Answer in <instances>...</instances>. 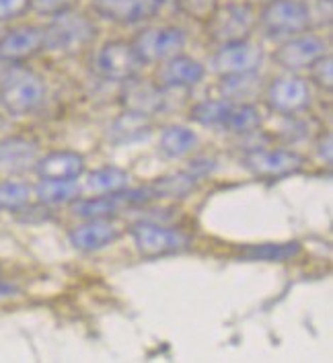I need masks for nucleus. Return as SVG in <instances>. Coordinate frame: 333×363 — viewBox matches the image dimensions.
<instances>
[{"mask_svg":"<svg viewBox=\"0 0 333 363\" xmlns=\"http://www.w3.org/2000/svg\"><path fill=\"white\" fill-rule=\"evenodd\" d=\"M97 38L95 23L75 9L54 15L43 29V48L56 54H77Z\"/></svg>","mask_w":333,"mask_h":363,"instance_id":"f257e3e1","label":"nucleus"},{"mask_svg":"<svg viewBox=\"0 0 333 363\" xmlns=\"http://www.w3.org/2000/svg\"><path fill=\"white\" fill-rule=\"evenodd\" d=\"M45 99V84L33 70L11 64L0 77V103L13 115L33 113Z\"/></svg>","mask_w":333,"mask_h":363,"instance_id":"f03ea898","label":"nucleus"},{"mask_svg":"<svg viewBox=\"0 0 333 363\" xmlns=\"http://www.w3.org/2000/svg\"><path fill=\"white\" fill-rule=\"evenodd\" d=\"M257 21L266 38H294L311 27V6L302 0H270L261 6Z\"/></svg>","mask_w":333,"mask_h":363,"instance_id":"7ed1b4c3","label":"nucleus"},{"mask_svg":"<svg viewBox=\"0 0 333 363\" xmlns=\"http://www.w3.org/2000/svg\"><path fill=\"white\" fill-rule=\"evenodd\" d=\"M155 201V195L151 185L136 187V189H121L116 193H103V195H91L87 199H75L72 211L82 220H97V218H114L119 211L146 206Z\"/></svg>","mask_w":333,"mask_h":363,"instance_id":"20e7f679","label":"nucleus"},{"mask_svg":"<svg viewBox=\"0 0 333 363\" xmlns=\"http://www.w3.org/2000/svg\"><path fill=\"white\" fill-rule=\"evenodd\" d=\"M130 234H132V240L136 245L138 252L148 259L181 252V250H187L192 247L190 234H185L179 228L163 226L157 222L142 220L130 228Z\"/></svg>","mask_w":333,"mask_h":363,"instance_id":"39448f33","label":"nucleus"},{"mask_svg":"<svg viewBox=\"0 0 333 363\" xmlns=\"http://www.w3.org/2000/svg\"><path fill=\"white\" fill-rule=\"evenodd\" d=\"M255 23H257V17L249 2H231L224 6L218 4L214 15L206 21V29H208V35L222 45V43L249 39Z\"/></svg>","mask_w":333,"mask_h":363,"instance_id":"423d86ee","label":"nucleus"},{"mask_svg":"<svg viewBox=\"0 0 333 363\" xmlns=\"http://www.w3.org/2000/svg\"><path fill=\"white\" fill-rule=\"evenodd\" d=\"M144 62L136 54L132 41L114 39L103 43L93 57V68L99 77L114 80V82H126L130 78H136L142 70Z\"/></svg>","mask_w":333,"mask_h":363,"instance_id":"0eeeda50","label":"nucleus"},{"mask_svg":"<svg viewBox=\"0 0 333 363\" xmlns=\"http://www.w3.org/2000/svg\"><path fill=\"white\" fill-rule=\"evenodd\" d=\"M136 54L140 60L146 64H160L169 57L183 54L185 45H187V35L181 27L173 25H165V27H151V29H142L136 33V38L132 41Z\"/></svg>","mask_w":333,"mask_h":363,"instance_id":"6e6552de","label":"nucleus"},{"mask_svg":"<svg viewBox=\"0 0 333 363\" xmlns=\"http://www.w3.org/2000/svg\"><path fill=\"white\" fill-rule=\"evenodd\" d=\"M263 48L249 39H241L233 43H222L212 56V70L218 77L247 74L257 72L263 62Z\"/></svg>","mask_w":333,"mask_h":363,"instance_id":"1a4fd4ad","label":"nucleus"},{"mask_svg":"<svg viewBox=\"0 0 333 363\" xmlns=\"http://www.w3.org/2000/svg\"><path fill=\"white\" fill-rule=\"evenodd\" d=\"M311 86L305 78L282 77L266 89V103L268 107L282 115H296L311 105Z\"/></svg>","mask_w":333,"mask_h":363,"instance_id":"9d476101","label":"nucleus"},{"mask_svg":"<svg viewBox=\"0 0 333 363\" xmlns=\"http://www.w3.org/2000/svg\"><path fill=\"white\" fill-rule=\"evenodd\" d=\"M327 54V43L313 33H300L284 39V43L275 50L274 60L290 72L309 70L319 57Z\"/></svg>","mask_w":333,"mask_h":363,"instance_id":"9b49d317","label":"nucleus"},{"mask_svg":"<svg viewBox=\"0 0 333 363\" xmlns=\"http://www.w3.org/2000/svg\"><path fill=\"white\" fill-rule=\"evenodd\" d=\"M243 167L255 177L263 179H282L294 172L302 171L305 158L293 150H266L253 148L243 156Z\"/></svg>","mask_w":333,"mask_h":363,"instance_id":"f8f14e48","label":"nucleus"},{"mask_svg":"<svg viewBox=\"0 0 333 363\" xmlns=\"http://www.w3.org/2000/svg\"><path fill=\"white\" fill-rule=\"evenodd\" d=\"M163 4L165 0H93V11L118 25H138L155 19Z\"/></svg>","mask_w":333,"mask_h":363,"instance_id":"ddd939ff","label":"nucleus"},{"mask_svg":"<svg viewBox=\"0 0 333 363\" xmlns=\"http://www.w3.org/2000/svg\"><path fill=\"white\" fill-rule=\"evenodd\" d=\"M214 171V160L210 158H197L194 160L185 171H179L175 174L163 177L155 183H151V189L155 199H163V197H185L194 191L200 181H204L206 177H210Z\"/></svg>","mask_w":333,"mask_h":363,"instance_id":"4468645a","label":"nucleus"},{"mask_svg":"<svg viewBox=\"0 0 333 363\" xmlns=\"http://www.w3.org/2000/svg\"><path fill=\"white\" fill-rule=\"evenodd\" d=\"M43 50V29L33 25L15 27L0 38V60L6 64H23Z\"/></svg>","mask_w":333,"mask_h":363,"instance_id":"2eb2a0df","label":"nucleus"},{"mask_svg":"<svg viewBox=\"0 0 333 363\" xmlns=\"http://www.w3.org/2000/svg\"><path fill=\"white\" fill-rule=\"evenodd\" d=\"M121 105L126 111L140 113L144 117L160 113L167 105L165 89L160 84H155L151 80H140V78H130L126 80V89L121 93Z\"/></svg>","mask_w":333,"mask_h":363,"instance_id":"dca6fc26","label":"nucleus"},{"mask_svg":"<svg viewBox=\"0 0 333 363\" xmlns=\"http://www.w3.org/2000/svg\"><path fill=\"white\" fill-rule=\"evenodd\" d=\"M121 236V230L118 224H114L109 218H97V220H87L77 228L68 232V240L77 250L82 252H97L114 245Z\"/></svg>","mask_w":333,"mask_h":363,"instance_id":"f3484780","label":"nucleus"},{"mask_svg":"<svg viewBox=\"0 0 333 363\" xmlns=\"http://www.w3.org/2000/svg\"><path fill=\"white\" fill-rule=\"evenodd\" d=\"M40 144L36 140L13 135L0 140V174H19L36 167Z\"/></svg>","mask_w":333,"mask_h":363,"instance_id":"a211bd4d","label":"nucleus"},{"mask_svg":"<svg viewBox=\"0 0 333 363\" xmlns=\"http://www.w3.org/2000/svg\"><path fill=\"white\" fill-rule=\"evenodd\" d=\"M160 64L163 66L158 70L157 78L163 89H192L206 77L204 64H200L194 57L183 56V54L169 57Z\"/></svg>","mask_w":333,"mask_h":363,"instance_id":"6ab92c4d","label":"nucleus"},{"mask_svg":"<svg viewBox=\"0 0 333 363\" xmlns=\"http://www.w3.org/2000/svg\"><path fill=\"white\" fill-rule=\"evenodd\" d=\"M36 171L40 179H62V181H77L84 172V156L72 150H56L38 158Z\"/></svg>","mask_w":333,"mask_h":363,"instance_id":"aec40b11","label":"nucleus"},{"mask_svg":"<svg viewBox=\"0 0 333 363\" xmlns=\"http://www.w3.org/2000/svg\"><path fill=\"white\" fill-rule=\"evenodd\" d=\"M153 134V125L148 121V117L140 113H132V111H126L119 117H116L107 130V138L109 142L118 144V146H128V144H134V142H142L146 140L148 135Z\"/></svg>","mask_w":333,"mask_h":363,"instance_id":"412c9836","label":"nucleus"},{"mask_svg":"<svg viewBox=\"0 0 333 363\" xmlns=\"http://www.w3.org/2000/svg\"><path fill=\"white\" fill-rule=\"evenodd\" d=\"M261 89H263V82L257 77V72L222 77V82H220L222 99L231 103H251L255 96L261 93Z\"/></svg>","mask_w":333,"mask_h":363,"instance_id":"4be33fe9","label":"nucleus"},{"mask_svg":"<svg viewBox=\"0 0 333 363\" xmlns=\"http://www.w3.org/2000/svg\"><path fill=\"white\" fill-rule=\"evenodd\" d=\"M300 242H263V245H247L239 250L245 261H268V263H284L300 255Z\"/></svg>","mask_w":333,"mask_h":363,"instance_id":"5701e85b","label":"nucleus"},{"mask_svg":"<svg viewBox=\"0 0 333 363\" xmlns=\"http://www.w3.org/2000/svg\"><path fill=\"white\" fill-rule=\"evenodd\" d=\"M197 135L190 128L169 125L158 140V150L167 158H183L196 148Z\"/></svg>","mask_w":333,"mask_h":363,"instance_id":"b1692460","label":"nucleus"},{"mask_svg":"<svg viewBox=\"0 0 333 363\" xmlns=\"http://www.w3.org/2000/svg\"><path fill=\"white\" fill-rule=\"evenodd\" d=\"M33 195H38L43 206H62L79 199L80 187L77 181H62V179H41L36 185Z\"/></svg>","mask_w":333,"mask_h":363,"instance_id":"393cba45","label":"nucleus"},{"mask_svg":"<svg viewBox=\"0 0 333 363\" xmlns=\"http://www.w3.org/2000/svg\"><path fill=\"white\" fill-rule=\"evenodd\" d=\"M235 103L226 101V99H208V101H200L192 109H190V119L194 123L206 125V128H214L222 130L226 123V117L231 113Z\"/></svg>","mask_w":333,"mask_h":363,"instance_id":"a878e982","label":"nucleus"},{"mask_svg":"<svg viewBox=\"0 0 333 363\" xmlns=\"http://www.w3.org/2000/svg\"><path fill=\"white\" fill-rule=\"evenodd\" d=\"M130 174L118 167H103L97 171L89 172L84 181V191L89 195H103V193H116L128 187Z\"/></svg>","mask_w":333,"mask_h":363,"instance_id":"bb28decb","label":"nucleus"},{"mask_svg":"<svg viewBox=\"0 0 333 363\" xmlns=\"http://www.w3.org/2000/svg\"><path fill=\"white\" fill-rule=\"evenodd\" d=\"M261 125V113L253 103H235L222 130L231 134H253Z\"/></svg>","mask_w":333,"mask_h":363,"instance_id":"cd10ccee","label":"nucleus"},{"mask_svg":"<svg viewBox=\"0 0 333 363\" xmlns=\"http://www.w3.org/2000/svg\"><path fill=\"white\" fill-rule=\"evenodd\" d=\"M33 189L27 183L19 181H2L0 183V210L21 211L31 203Z\"/></svg>","mask_w":333,"mask_h":363,"instance_id":"c85d7f7f","label":"nucleus"},{"mask_svg":"<svg viewBox=\"0 0 333 363\" xmlns=\"http://www.w3.org/2000/svg\"><path fill=\"white\" fill-rule=\"evenodd\" d=\"M218 0H177V9L190 19L206 23L218 9Z\"/></svg>","mask_w":333,"mask_h":363,"instance_id":"c756f323","label":"nucleus"},{"mask_svg":"<svg viewBox=\"0 0 333 363\" xmlns=\"http://www.w3.org/2000/svg\"><path fill=\"white\" fill-rule=\"evenodd\" d=\"M309 70H311V78H313L315 84H317L319 89H325L327 93H332V86H333L332 57L327 56V54H325L323 57H319Z\"/></svg>","mask_w":333,"mask_h":363,"instance_id":"7c9ffc66","label":"nucleus"},{"mask_svg":"<svg viewBox=\"0 0 333 363\" xmlns=\"http://www.w3.org/2000/svg\"><path fill=\"white\" fill-rule=\"evenodd\" d=\"M31 11V0H0V25L21 19Z\"/></svg>","mask_w":333,"mask_h":363,"instance_id":"2f4dec72","label":"nucleus"},{"mask_svg":"<svg viewBox=\"0 0 333 363\" xmlns=\"http://www.w3.org/2000/svg\"><path fill=\"white\" fill-rule=\"evenodd\" d=\"M77 0H31V9L38 11L40 15H48V17H54L62 11H68V9H75Z\"/></svg>","mask_w":333,"mask_h":363,"instance_id":"473e14b6","label":"nucleus"},{"mask_svg":"<svg viewBox=\"0 0 333 363\" xmlns=\"http://www.w3.org/2000/svg\"><path fill=\"white\" fill-rule=\"evenodd\" d=\"M317 152L325 164H332V134L321 135V140L317 142Z\"/></svg>","mask_w":333,"mask_h":363,"instance_id":"72a5a7b5","label":"nucleus"},{"mask_svg":"<svg viewBox=\"0 0 333 363\" xmlns=\"http://www.w3.org/2000/svg\"><path fill=\"white\" fill-rule=\"evenodd\" d=\"M247 2H249L251 6H255V4H259V6H263V4H268L270 0H247Z\"/></svg>","mask_w":333,"mask_h":363,"instance_id":"f704fd0d","label":"nucleus"},{"mask_svg":"<svg viewBox=\"0 0 333 363\" xmlns=\"http://www.w3.org/2000/svg\"><path fill=\"white\" fill-rule=\"evenodd\" d=\"M321 2H325V4H332V0H321Z\"/></svg>","mask_w":333,"mask_h":363,"instance_id":"c9c22d12","label":"nucleus"}]
</instances>
